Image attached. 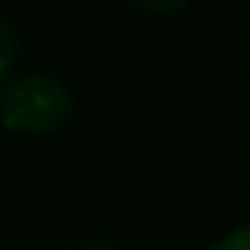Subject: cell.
<instances>
[{
	"label": "cell",
	"instance_id": "3957f363",
	"mask_svg": "<svg viewBox=\"0 0 250 250\" xmlns=\"http://www.w3.org/2000/svg\"><path fill=\"white\" fill-rule=\"evenodd\" d=\"M212 250H250V229H247V226H236V229L226 233Z\"/></svg>",
	"mask_w": 250,
	"mask_h": 250
},
{
	"label": "cell",
	"instance_id": "277c9868",
	"mask_svg": "<svg viewBox=\"0 0 250 250\" xmlns=\"http://www.w3.org/2000/svg\"><path fill=\"white\" fill-rule=\"evenodd\" d=\"M134 4L144 7V11H151V14H171V11L185 7L188 0H134Z\"/></svg>",
	"mask_w": 250,
	"mask_h": 250
},
{
	"label": "cell",
	"instance_id": "5b68a950",
	"mask_svg": "<svg viewBox=\"0 0 250 250\" xmlns=\"http://www.w3.org/2000/svg\"><path fill=\"white\" fill-rule=\"evenodd\" d=\"M83 250H117V247H106V243H93V247H83Z\"/></svg>",
	"mask_w": 250,
	"mask_h": 250
},
{
	"label": "cell",
	"instance_id": "6da1fadb",
	"mask_svg": "<svg viewBox=\"0 0 250 250\" xmlns=\"http://www.w3.org/2000/svg\"><path fill=\"white\" fill-rule=\"evenodd\" d=\"M0 117H4V127L18 134H52L72 117V96L59 79L45 72H28L4 86Z\"/></svg>",
	"mask_w": 250,
	"mask_h": 250
},
{
	"label": "cell",
	"instance_id": "7a4b0ae2",
	"mask_svg": "<svg viewBox=\"0 0 250 250\" xmlns=\"http://www.w3.org/2000/svg\"><path fill=\"white\" fill-rule=\"evenodd\" d=\"M14 55H18V42H14V31L11 24L0 18V79H4V72L14 65Z\"/></svg>",
	"mask_w": 250,
	"mask_h": 250
}]
</instances>
